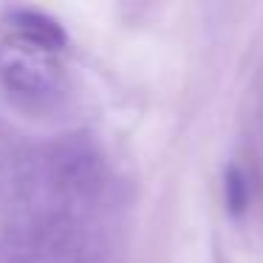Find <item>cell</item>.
<instances>
[{
    "label": "cell",
    "mask_w": 263,
    "mask_h": 263,
    "mask_svg": "<svg viewBox=\"0 0 263 263\" xmlns=\"http://www.w3.org/2000/svg\"><path fill=\"white\" fill-rule=\"evenodd\" d=\"M0 80L26 99H48L63 88V65L57 51L6 29L0 34Z\"/></svg>",
    "instance_id": "cell-1"
},
{
    "label": "cell",
    "mask_w": 263,
    "mask_h": 263,
    "mask_svg": "<svg viewBox=\"0 0 263 263\" xmlns=\"http://www.w3.org/2000/svg\"><path fill=\"white\" fill-rule=\"evenodd\" d=\"M227 204L232 212H240L246 206V178L238 167L227 170Z\"/></svg>",
    "instance_id": "cell-3"
},
{
    "label": "cell",
    "mask_w": 263,
    "mask_h": 263,
    "mask_svg": "<svg viewBox=\"0 0 263 263\" xmlns=\"http://www.w3.org/2000/svg\"><path fill=\"white\" fill-rule=\"evenodd\" d=\"M6 29L14 34L26 37V40L37 43L43 48H51V51H63L65 48V31L63 26L54 17H48L40 9H26V6H14L6 12Z\"/></svg>",
    "instance_id": "cell-2"
}]
</instances>
